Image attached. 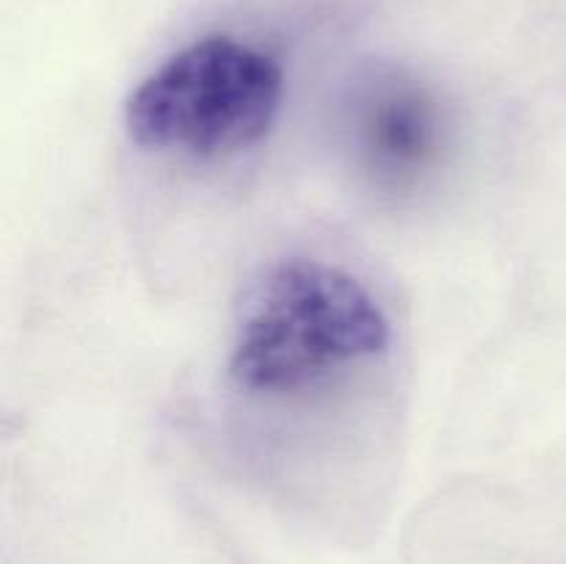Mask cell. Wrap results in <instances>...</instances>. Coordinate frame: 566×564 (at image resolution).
I'll list each match as a JSON object with an SVG mask.
<instances>
[{"mask_svg":"<svg viewBox=\"0 0 566 564\" xmlns=\"http://www.w3.org/2000/svg\"><path fill=\"white\" fill-rule=\"evenodd\" d=\"M390 321L354 274L321 260L276 263L249 291L230 348V376L252 393H296L376 357Z\"/></svg>","mask_w":566,"mask_h":564,"instance_id":"1","label":"cell"},{"mask_svg":"<svg viewBox=\"0 0 566 564\" xmlns=\"http://www.w3.org/2000/svg\"><path fill=\"white\" fill-rule=\"evenodd\" d=\"M285 77L263 50L205 36L177 50L127 97V136L147 149L216 158L265 138Z\"/></svg>","mask_w":566,"mask_h":564,"instance_id":"2","label":"cell"},{"mask_svg":"<svg viewBox=\"0 0 566 564\" xmlns=\"http://www.w3.org/2000/svg\"><path fill=\"white\" fill-rule=\"evenodd\" d=\"M354 133L368 169L403 186L429 169L440 153V108L423 86L390 77L359 97Z\"/></svg>","mask_w":566,"mask_h":564,"instance_id":"3","label":"cell"}]
</instances>
